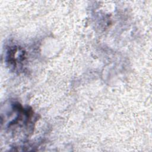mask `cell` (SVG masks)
<instances>
[{
	"label": "cell",
	"mask_w": 152,
	"mask_h": 152,
	"mask_svg": "<svg viewBox=\"0 0 152 152\" xmlns=\"http://www.w3.org/2000/svg\"><path fill=\"white\" fill-rule=\"evenodd\" d=\"M25 59V52L24 50L18 46H11L7 52L6 61L8 66L16 69L21 66Z\"/></svg>",
	"instance_id": "1"
}]
</instances>
